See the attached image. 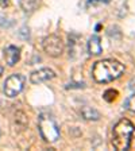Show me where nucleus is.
Here are the masks:
<instances>
[{"label":"nucleus","instance_id":"nucleus-1","mask_svg":"<svg viewBox=\"0 0 135 151\" xmlns=\"http://www.w3.org/2000/svg\"><path fill=\"white\" fill-rule=\"evenodd\" d=\"M124 73V65L116 60H101L92 68V77L99 84H108L118 80Z\"/></svg>","mask_w":135,"mask_h":151},{"label":"nucleus","instance_id":"nucleus-2","mask_svg":"<svg viewBox=\"0 0 135 151\" xmlns=\"http://www.w3.org/2000/svg\"><path fill=\"white\" fill-rule=\"evenodd\" d=\"M134 131V124L129 119H122L113 126L112 135H111V143L113 148L118 151L129 150L130 136Z\"/></svg>","mask_w":135,"mask_h":151},{"label":"nucleus","instance_id":"nucleus-3","mask_svg":"<svg viewBox=\"0 0 135 151\" xmlns=\"http://www.w3.org/2000/svg\"><path fill=\"white\" fill-rule=\"evenodd\" d=\"M38 129L41 134L42 139L47 143H54L60 139V128L56 120L47 115V113H42L39 119H38Z\"/></svg>","mask_w":135,"mask_h":151},{"label":"nucleus","instance_id":"nucleus-4","mask_svg":"<svg viewBox=\"0 0 135 151\" xmlns=\"http://www.w3.org/2000/svg\"><path fill=\"white\" fill-rule=\"evenodd\" d=\"M25 88V77L20 74H11L6 80L3 91L8 97H16Z\"/></svg>","mask_w":135,"mask_h":151},{"label":"nucleus","instance_id":"nucleus-5","mask_svg":"<svg viewBox=\"0 0 135 151\" xmlns=\"http://www.w3.org/2000/svg\"><path fill=\"white\" fill-rule=\"evenodd\" d=\"M42 47H43V51L47 54L49 57H60L64 51V42L60 37L57 35H49L43 39V43H42Z\"/></svg>","mask_w":135,"mask_h":151},{"label":"nucleus","instance_id":"nucleus-6","mask_svg":"<svg viewBox=\"0 0 135 151\" xmlns=\"http://www.w3.org/2000/svg\"><path fill=\"white\" fill-rule=\"evenodd\" d=\"M56 77V73L53 72L49 68H43V69L35 70L34 73H31L30 76V81L32 84H42V82H46L49 80H53Z\"/></svg>","mask_w":135,"mask_h":151},{"label":"nucleus","instance_id":"nucleus-7","mask_svg":"<svg viewBox=\"0 0 135 151\" xmlns=\"http://www.w3.org/2000/svg\"><path fill=\"white\" fill-rule=\"evenodd\" d=\"M4 60H6L7 65L14 66L16 62L20 60V50L16 46H7L4 49Z\"/></svg>","mask_w":135,"mask_h":151},{"label":"nucleus","instance_id":"nucleus-8","mask_svg":"<svg viewBox=\"0 0 135 151\" xmlns=\"http://www.w3.org/2000/svg\"><path fill=\"white\" fill-rule=\"evenodd\" d=\"M88 51H89V54H92V55H99V54H101L103 47H101L100 38H99L97 35H93V37L89 38V41H88Z\"/></svg>","mask_w":135,"mask_h":151},{"label":"nucleus","instance_id":"nucleus-9","mask_svg":"<svg viewBox=\"0 0 135 151\" xmlns=\"http://www.w3.org/2000/svg\"><path fill=\"white\" fill-rule=\"evenodd\" d=\"M81 116L85 120H92V122H97L100 119V113L92 107H82L81 108Z\"/></svg>","mask_w":135,"mask_h":151},{"label":"nucleus","instance_id":"nucleus-10","mask_svg":"<svg viewBox=\"0 0 135 151\" xmlns=\"http://www.w3.org/2000/svg\"><path fill=\"white\" fill-rule=\"evenodd\" d=\"M20 8L27 14H31L38 6V0H19Z\"/></svg>","mask_w":135,"mask_h":151},{"label":"nucleus","instance_id":"nucleus-11","mask_svg":"<svg viewBox=\"0 0 135 151\" xmlns=\"http://www.w3.org/2000/svg\"><path fill=\"white\" fill-rule=\"evenodd\" d=\"M126 107H127V109H129V111H131L132 113H135V93L131 94V96L129 97Z\"/></svg>","mask_w":135,"mask_h":151},{"label":"nucleus","instance_id":"nucleus-12","mask_svg":"<svg viewBox=\"0 0 135 151\" xmlns=\"http://www.w3.org/2000/svg\"><path fill=\"white\" fill-rule=\"evenodd\" d=\"M129 148H131V150H135V128H134V131H132L131 136H130V143H129Z\"/></svg>","mask_w":135,"mask_h":151},{"label":"nucleus","instance_id":"nucleus-13","mask_svg":"<svg viewBox=\"0 0 135 151\" xmlns=\"http://www.w3.org/2000/svg\"><path fill=\"white\" fill-rule=\"evenodd\" d=\"M9 4V0H0V6L1 7H7Z\"/></svg>","mask_w":135,"mask_h":151},{"label":"nucleus","instance_id":"nucleus-14","mask_svg":"<svg viewBox=\"0 0 135 151\" xmlns=\"http://www.w3.org/2000/svg\"><path fill=\"white\" fill-rule=\"evenodd\" d=\"M1 73H3V68H1V66H0V74H1Z\"/></svg>","mask_w":135,"mask_h":151}]
</instances>
